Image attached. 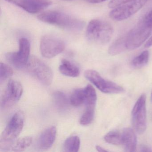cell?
Instances as JSON below:
<instances>
[{"label":"cell","instance_id":"cell-1","mask_svg":"<svg viewBox=\"0 0 152 152\" xmlns=\"http://www.w3.org/2000/svg\"><path fill=\"white\" fill-rule=\"evenodd\" d=\"M38 18L43 23L72 31H79L84 26L83 21L60 11H46L39 15Z\"/></svg>","mask_w":152,"mask_h":152},{"label":"cell","instance_id":"cell-2","mask_svg":"<svg viewBox=\"0 0 152 152\" xmlns=\"http://www.w3.org/2000/svg\"><path fill=\"white\" fill-rule=\"evenodd\" d=\"M113 34L112 26L104 21L93 19L89 22L86 32L87 39L93 43L105 44L109 42Z\"/></svg>","mask_w":152,"mask_h":152},{"label":"cell","instance_id":"cell-3","mask_svg":"<svg viewBox=\"0 0 152 152\" xmlns=\"http://www.w3.org/2000/svg\"><path fill=\"white\" fill-rule=\"evenodd\" d=\"M24 116L22 111H18L12 116L1 134L0 142L1 150H8L19 136L23 130Z\"/></svg>","mask_w":152,"mask_h":152},{"label":"cell","instance_id":"cell-4","mask_svg":"<svg viewBox=\"0 0 152 152\" xmlns=\"http://www.w3.org/2000/svg\"><path fill=\"white\" fill-rule=\"evenodd\" d=\"M152 32V26L142 20L126 35L127 50H133L139 48L147 39Z\"/></svg>","mask_w":152,"mask_h":152},{"label":"cell","instance_id":"cell-5","mask_svg":"<svg viewBox=\"0 0 152 152\" xmlns=\"http://www.w3.org/2000/svg\"><path fill=\"white\" fill-rule=\"evenodd\" d=\"M26 66L29 72L42 84L49 86L52 83L53 79L52 70L38 58L31 56Z\"/></svg>","mask_w":152,"mask_h":152},{"label":"cell","instance_id":"cell-6","mask_svg":"<svg viewBox=\"0 0 152 152\" xmlns=\"http://www.w3.org/2000/svg\"><path fill=\"white\" fill-rule=\"evenodd\" d=\"M84 76L87 80L103 93L119 94L124 91L123 87L113 82L105 80L95 70H87L84 72Z\"/></svg>","mask_w":152,"mask_h":152},{"label":"cell","instance_id":"cell-7","mask_svg":"<svg viewBox=\"0 0 152 152\" xmlns=\"http://www.w3.org/2000/svg\"><path fill=\"white\" fill-rule=\"evenodd\" d=\"M146 98L142 94L135 103L132 112V123L137 133L142 134L147 128Z\"/></svg>","mask_w":152,"mask_h":152},{"label":"cell","instance_id":"cell-8","mask_svg":"<svg viewBox=\"0 0 152 152\" xmlns=\"http://www.w3.org/2000/svg\"><path fill=\"white\" fill-rule=\"evenodd\" d=\"M19 50L18 52H10L6 54V59L17 68H22L26 66L29 61L31 44L26 38H21L19 40Z\"/></svg>","mask_w":152,"mask_h":152},{"label":"cell","instance_id":"cell-9","mask_svg":"<svg viewBox=\"0 0 152 152\" xmlns=\"http://www.w3.org/2000/svg\"><path fill=\"white\" fill-rule=\"evenodd\" d=\"M65 48L64 41L60 38L51 35H46L40 40L41 53L46 58H50L62 53Z\"/></svg>","mask_w":152,"mask_h":152},{"label":"cell","instance_id":"cell-10","mask_svg":"<svg viewBox=\"0 0 152 152\" xmlns=\"http://www.w3.org/2000/svg\"><path fill=\"white\" fill-rule=\"evenodd\" d=\"M148 1L132 0L112 10L109 14L110 17L115 21L126 20L140 10Z\"/></svg>","mask_w":152,"mask_h":152},{"label":"cell","instance_id":"cell-11","mask_svg":"<svg viewBox=\"0 0 152 152\" xmlns=\"http://www.w3.org/2000/svg\"><path fill=\"white\" fill-rule=\"evenodd\" d=\"M23 93V88L21 83L17 81L10 80L1 98V107L9 108L15 105L19 101Z\"/></svg>","mask_w":152,"mask_h":152},{"label":"cell","instance_id":"cell-12","mask_svg":"<svg viewBox=\"0 0 152 152\" xmlns=\"http://www.w3.org/2000/svg\"><path fill=\"white\" fill-rule=\"evenodd\" d=\"M23 9L28 13L34 14L43 11L52 4L50 0H5Z\"/></svg>","mask_w":152,"mask_h":152},{"label":"cell","instance_id":"cell-13","mask_svg":"<svg viewBox=\"0 0 152 152\" xmlns=\"http://www.w3.org/2000/svg\"><path fill=\"white\" fill-rule=\"evenodd\" d=\"M56 129L50 127L41 133L37 140V145L41 149H47L52 146L56 137Z\"/></svg>","mask_w":152,"mask_h":152},{"label":"cell","instance_id":"cell-14","mask_svg":"<svg viewBox=\"0 0 152 152\" xmlns=\"http://www.w3.org/2000/svg\"><path fill=\"white\" fill-rule=\"evenodd\" d=\"M122 145L127 152H133L136 151L137 137L131 128H126L124 129L122 132Z\"/></svg>","mask_w":152,"mask_h":152},{"label":"cell","instance_id":"cell-15","mask_svg":"<svg viewBox=\"0 0 152 152\" xmlns=\"http://www.w3.org/2000/svg\"><path fill=\"white\" fill-rule=\"evenodd\" d=\"M59 70L62 74L68 77H77L80 75L79 68L66 59L62 60L61 64L59 66Z\"/></svg>","mask_w":152,"mask_h":152},{"label":"cell","instance_id":"cell-16","mask_svg":"<svg viewBox=\"0 0 152 152\" xmlns=\"http://www.w3.org/2000/svg\"><path fill=\"white\" fill-rule=\"evenodd\" d=\"M85 101L86 109L95 110L96 103L97 95L96 90L91 85H88L84 88Z\"/></svg>","mask_w":152,"mask_h":152},{"label":"cell","instance_id":"cell-17","mask_svg":"<svg viewBox=\"0 0 152 152\" xmlns=\"http://www.w3.org/2000/svg\"><path fill=\"white\" fill-rule=\"evenodd\" d=\"M127 50L126 47V35L116 40L108 49V53L111 56H115Z\"/></svg>","mask_w":152,"mask_h":152},{"label":"cell","instance_id":"cell-18","mask_svg":"<svg viewBox=\"0 0 152 152\" xmlns=\"http://www.w3.org/2000/svg\"><path fill=\"white\" fill-rule=\"evenodd\" d=\"M54 103L58 109L64 111L68 107L69 101L67 96L62 91H57L53 94Z\"/></svg>","mask_w":152,"mask_h":152},{"label":"cell","instance_id":"cell-19","mask_svg":"<svg viewBox=\"0 0 152 152\" xmlns=\"http://www.w3.org/2000/svg\"><path fill=\"white\" fill-rule=\"evenodd\" d=\"M32 137L27 136L19 139L14 142L10 147V150L15 152H21L29 147L32 143Z\"/></svg>","mask_w":152,"mask_h":152},{"label":"cell","instance_id":"cell-20","mask_svg":"<svg viewBox=\"0 0 152 152\" xmlns=\"http://www.w3.org/2000/svg\"><path fill=\"white\" fill-rule=\"evenodd\" d=\"M80 145V138L77 136H72L68 138L64 144V150L65 152H77Z\"/></svg>","mask_w":152,"mask_h":152},{"label":"cell","instance_id":"cell-21","mask_svg":"<svg viewBox=\"0 0 152 152\" xmlns=\"http://www.w3.org/2000/svg\"><path fill=\"white\" fill-rule=\"evenodd\" d=\"M85 101L84 89H77L72 94L70 99V103L74 107H79L84 104Z\"/></svg>","mask_w":152,"mask_h":152},{"label":"cell","instance_id":"cell-22","mask_svg":"<svg viewBox=\"0 0 152 152\" xmlns=\"http://www.w3.org/2000/svg\"><path fill=\"white\" fill-rule=\"evenodd\" d=\"M105 141L113 145H122V133L118 131L113 130L109 132L104 137Z\"/></svg>","mask_w":152,"mask_h":152},{"label":"cell","instance_id":"cell-23","mask_svg":"<svg viewBox=\"0 0 152 152\" xmlns=\"http://www.w3.org/2000/svg\"><path fill=\"white\" fill-rule=\"evenodd\" d=\"M149 52L145 50L132 60V64L136 67H141L147 64L149 59Z\"/></svg>","mask_w":152,"mask_h":152},{"label":"cell","instance_id":"cell-24","mask_svg":"<svg viewBox=\"0 0 152 152\" xmlns=\"http://www.w3.org/2000/svg\"><path fill=\"white\" fill-rule=\"evenodd\" d=\"M13 71L12 68L7 65L1 63L0 64V81L2 83L3 81L12 76Z\"/></svg>","mask_w":152,"mask_h":152},{"label":"cell","instance_id":"cell-25","mask_svg":"<svg viewBox=\"0 0 152 152\" xmlns=\"http://www.w3.org/2000/svg\"><path fill=\"white\" fill-rule=\"evenodd\" d=\"M95 110L86 109L80 119V124L83 126L90 124L94 119Z\"/></svg>","mask_w":152,"mask_h":152},{"label":"cell","instance_id":"cell-26","mask_svg":"<svg viewBox=\"0 0 152 152\" xmlns=\"http://www.w3.org/2000/svg\"><path fill=\"white\" fill-rule=\"evenodd\" d=\"M131 1L132 0H112L108 3V7L110 8H116Z\"/></svg>","mask_w":152,"mask_h":152},{"label":"cell","instance_id":"cell-27","mask_svg":"<svg viewBox=\"0 0 152 152\" xmlns=\"http://www.w3.org/2000/svg\"><path fill=\"white\" fill-rule=\"evenodd\" d=\"M143 20L147 24L152 26V10L148 14Z\"/></svg>","mask_w":152,"mask_h":152},{"label":"cell","instance_id":"cell-28","mask_svg":"<svg viewBox=\"0 0 152 152\" xmlns=\"http://www.w3.org/2000/svg\"><path fill=\"white\" fill-rule=\"evenodd\" d=\"M152 46V35L146 42L145 45V48H150V47Z\"/></svg>","mask_w":152,"mask_h":152},{"label":"cell","instance_id":"cell-29","mask_svg":"<svg viewBox=\"0 0 152 152\" xmlns=\"http://www.w3.org/2000/svg\"><path fill=\"white\" fill-rule=\"evenodd\" d=\"M88 2L92 4H97L106 1L107 0H86Z\"/></svg>","mask_w":152,"mask_h":152},{"label":"cell","instance_id":"cell-30","mask_svg":"<svg viewBox=\"0 0 152 152\" xmlns=\"http://www.w3.org/2000/svg\"><path fill=\"white\" fill-rule=\"evenodd\" d=\"M96 149L97 151L99 152H108L107 150H106L105 149H104V148H103L102 147L100 146L99 145H97L96 146Z\"/></svg>","mask_w":152,"mask_h":152},{"label":"cell","instance_id":"cell-31","mask_svg":"<svg viewBox=\"0 0 152 152\" xmlns=\"http://www.w3.org/2000/svg\"><path fill=\"white\" fill-rule=\"evenodd\" d=\"M140 151H141V152H151L152 150L148 148L147 147L145 146H143L141 147Z\"/></svg>","mask_w":152,"mask_h":152},{"label":"cell","instance_id":"cell-32","mask_svg":"<svg viewBox=\"0 0 152 152\" xmlns=\"http://www.w3.org/2000/svg\"><path fill=\"white\" fill-rule=\"evenodd\" d=\"M151 101L152 102V93H151Z\"/></svg>","mask_w":152,"mask_h":152}]
</instances>
